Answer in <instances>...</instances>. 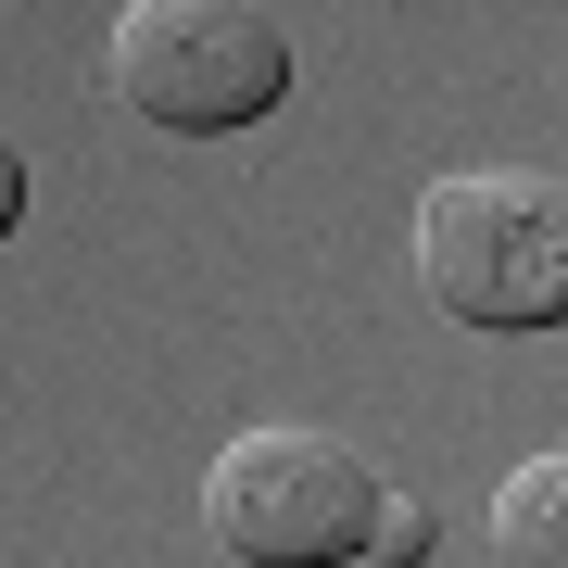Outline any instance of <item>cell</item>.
I'll use <instances>...</instances> for the list:
<instances>
[{
	"mask_svg": "<svg viewBox=\"0 0 568 568\" xmlns=\"http://www.w3.org/2000/svg\"><path fill=\"white\" fill-rule=\"evenodd\" d=\"M417 278L467 328H568V178L455 164L417 190Z\"/></svg>",
	"mask_w": 568,
	"mask_h": 568,
	"instance_id": "1",
	"label": "cell"
},
{
	"mask_svg": "<svg viewBox=\"0 0 568 568\" xmlns=\"http://www.w3.org/2000/svg\"><path fill=\"white\" fill-rule=\"evenodd\" d=\"M102 89L140 126L227 140L291 102V26L265 0H126L102 26Z\"/></svg>",
	"mask_w": 568,
	"mask_h": 568,
	"instance_id": "2",
	"label": "cell"
},
{
	"mask_svg": "<svg viewBox=\"0 0 568 568\" xmlns=\"http://www.w3.org/2000/svg\"><path fill=\"white\" fill-rule=\"evenodd\" d=\"M203 518L241 568H342L379 530V467L354 443H328V429H304V417H265L215 455Z\"/></svg>",
	"mask_w": 568,
	"mask_h": 568,
	"instance_id": "3",
	"label": "cell"
},
{
	"mask_svg": "<svg viewBox=\"0 0 568 568\" xmlns=\"http://www.w3.org/2000/svg\"><path fill=\"white\" fill-rule=\"evenodd\" d=\"M493 568H568V443L506 467V493H493Z\"/></svg>",
	"mask_w": 568,
	"mask_h": 568,
	"instance_id": "4",
	"label": "cell"
},
{
	"mask_svg": "<svg viewBox=\"0 0 568 568\" xmlns=\"http://www.w3.org/2000/svg\"><path fill=\"white\" fill-rule=\"evenodd\" d=\"M366 556H392V568L429 556V506H417V493H379V530H366Z\"/></svg>",
	"mask_w": 568,
	"mask_h": 568,
	"instance_id": "5",
	"label": "cell"
},
{
	"mask_svg": "<svg viewBox=\"0 0 568 568\" xmlns=\"http://www.w3.org/2000/svg\"><path fill=\"white\" fill-rule=\"evenodd\" d=\"M13 215H26V152L0 140V227H13Z\"/></svg>",
	"mask_w": 568,
	"mask_h": 568,
	"instance_id": "6",
	"label": "cell"
}]
</instances>
